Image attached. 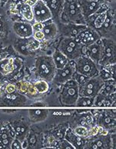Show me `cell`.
<instances>
[{
  "label": "cell",
  "instance_id": "obj_1",
  "mask_svg": "<svg viewBox=\"0 0 116 149\" xmlns=\"http://www.w3.org/2000/svg\"><path fill=\"white\" fill-rule=\"evenodd\" d=\"M59 20L61 21V23L86 25V22L81 13L78 0H64Z\"/></svg>",
  "mask_w": 116,
  "mask_h": 149
},
{
  "label": "cell",
  "instance_id": "obj_2",
  "mask_svg": "<svg viewBox=\"0 0 116 149\" xmlns=\"http://www.w3.org/2000/svg\"><path fill=\"white\" fill-rule=\"evenodd\" d=\"M56 68L52 56H39L35 60V75L38 79L52 82Z\"/></svg>",
  "mask_w": 116,
  "mask_h": 149
},
{
  "label": "cell",
  "instance_id": "obj_3",
  "mask_svg": "<svg viewBox=\"0 0 116 149\" xmlns=\"http://www.w3.org/2000/svg\"><path fill=\"white\" fill-rule=\"evenodd\" d=\"M86 46L79 43L75 37H63L59 42L57 49L67 57L69 60H75L84 55Z\"/></svg>",
  "mask_w": 116,
  "mask_h": 149
},
{
  "label": "cell",
  "instance_id": "obj_4",
  "mask_svg": "<svg viewBox=\"0 0 116 149\" xmlns=\"http://www.w3.org/2000/svg\"><path fill=\"white\" fill-rule=\"evenodd\" d=\"M79 97V85L73 79L61 84L59 95L60 102L64 106H75Z\"/></svg>",
  "mask_w": 116,
  "mask_h": 149
},
{
  "label": "cell",
  "instance_id": "obj_5",
  "mask_svg": "<svg viewBox=\"0 0 116 149\" xmlns=\"http://www.w3.org/2000/svg\"><path fill=\"white\" fill-rule=\"evenodd\" d=\"M115 148V135L108 133L98 135L97 136L87 138L84 148L88 149H108Z\"/></svg>",
  "mask_w": 116,
  "mask_h": 149
},
{
  "label": "cell",
  "instance_id": "obj_6",
  "mask_svg": "<svg viewBox=\"0 0 116 149\" xmlns=\"http://www.w3.org/2000/svg\"><path fill=\"white\" fill-rule=\"evenodd\" d=\"M75 68L77 72L84 74L89 78L98 75L99 71V65L85 55L81 56L75 59Z\"/></svg>",
  "mask_w": 116,
  "mask_h": 149
},
{
  "label": "cell",
  "instance_id": "obj_7",
  "mask_svg": "<svg viewBox=\"0 0 116 149\" xmlns=\"http://www.w3.org/2000/svg\"><path fill=\"white\" fill-rule=\"evenodd\" d=\"M102 44V56L99 65L100 66L115 64L116 47L115 40L112 38H101Z\"/></svg>",
  "mask_w": 116,
  "mask_h": 149
},
{
  "label": "cell",
  "instance_id": "obj_8",
  "mask_svg": "<svg viewBox=\"0 0 116 149\" xmlns=\"http://www.w3.org/2000/svg\"><path fill=\"white\" fill-rule=\"evenodd\" d=\"M104 81L99 75L89 79L87 82L79 86V96L95 97L99 93Z\"/></svg>",
  "mask_w": 116,
  "mask_h": 149
},
{
  "label": "cell",
  "instance_id": "obj_9",
  "mask_svg": "<svg viewBox=\"0 0 116 149\" xmlns=\"http://www.w3.org/2000/svg\"><path fill=\"white\" fill-rule=\"evenodd\" d=\"M101 38H112V33H115V10L109 8L107 11L106 18L100 28L97 30Z\"/></svg>",
  "mask_w": 116,
  "mask_h": 149
},
{
  "label": "cell",
  "instance_id": "obj_10",
  "mask_svg": "<svg viewBox=\"0 0 116 149\" xmlns=\"http://www.w3.org/2000/svg\"><path fill=\"white\" fill-rule=\"evenodd\" d=\"M75 72V60H69L67 65L63 67L62 69H56L52 83L61 85L72 79V75Z\"/></svg>",
  "mask_w": 116,
  "mask_h": 149
},
{
  "label": "cell",
  "instance_id": "obj_11",
  "mask_svg": "<svg viewBox=\"0 0 116 149\" xmlns=\"http://www.w3.org/2000/svg\"><path fill=\"white\" fill-rule=\"evenodd\" d=\"M34 22H44L52 19L51 12L44 0H37L32 6Z\"/></svg>",
  "mask_w": 116,
  "mask_h": 149
},
{
  "label": "cell",
  "instance_id": "obj_12",
  "mask_svg": "<svg viewBox=\"0 0 116 149\" xmlns=\"http://www.w3.org/2000/svg\"><path fill=\"white\" fill-rule=\"evenodd\" d=\"M75 38L83 45L89 46L101 39V37L97 30L86 26Z\"/></svg>",
  "mask_w": 116,
  "mask_h": 149
},
{
  "label": "cell",
  "instance_id": "obj_13",
  "mask_svg": "<svg viewBox=\"0 0 116 149\" xmlns=\"http://www.w3.org/2000/svg\"><path fill=\"white\" fill-rule=\"evenodd\" d=\"M96 125L101 126L107 130L109 133H115V113H112L111 111H104L97 116Z\"/></svg>",
  "mask_w": 116,
  "mask_h": 149
},
{
  "label": "cell",
  "instance_id": "obj_14",
  "mask_svg": "<svg viewBox=\"0 0 116 149\" xmlns=\"http://www.w3.org/2000/svg\"><path fill=\"white\" fill-rule=\"evenodd\" d=\"M104 2V0L97 1V2L91 1V0H78L80 8L84 18L85 22H86V19L90 16L97 13Z\"/></svg>",
  "mask_w": 116,
  "mask_h": 149
},
{
  "label": "cell",
  "instance_id": "obj_15",
  "mask_svg": "<svg viewBox=\"0 0 116 149\" xmlns=\"http://www.w3.org/2000/svg\"><path fill=\"white\" fill-rule=\"evenodd\" d=\"M102 40L101 39H99L91 45L86 46L84 55L87 56V57H89L90 59H92L93 62L99 65V63L101 59V56H102Z\"/></svg>",
  "mask_w": 116,
  "mask_h": 149
},
{
  "label": "cell",
  "instance_id": "obj_16",
  "mask_svg": "<svg viewBox=\"0 0 116 149\" xmlns=\"http://www.w3.org/2000/svg\"><path fill=\"white\" fill-rule=\"evenodd\" d=\"M14 33L22 39H26L33 36V26L28 22H15L13 24Z\"/></svg>",
  "mask_w": 116,
  "mask_h": 149
},
{
  "label": "cell",
  "instance_id": "obj_17",
  "mask_svg": "<svg viewBox=\"0 0 116 149\" xmlns=\"http://www.w3.org/2000/svg\"><path fill=\"white\" fill-rule=\"evenodd\" d=\"M87 25L85 24H60L59 31L61 32L63 37H76V36L85 28Z\"/></svg>",
  "mask_w": 116,
  "mask_h": 149
},
{
  "label": "cell",
  "instance_id": "obj_18",
  "mask_svg": "<svg viewBox=\"0 0 116 149\" xmlns=\"http://www.w3.org/2000/svg\"><path fill=\"white\" fill-rule=\"evenodd\" d=\"M43 24H44L41 31L44 34V41H49L57 37L59 33V28L58 24L55 23L53 20H48L46 22H43Z\"/></svg>",
  "mask_w": 116,
  "mask_h": 149
},
{
  "label": "cell",
  "instance_id": "obj_19",
  "mask_svg": "<svg viewBox=\"0 0 116 149\" xmlns=\"http://www.w3.org/2000/svg\"><path fill=\"white\" fill-rule=\"evenodd\" d=\"M64 139L68 141L75 147V149L84 148L85 144L87 139V138L81 137L74 133L71 129H69L65 132Z\"/></svg>",
  "mask_w": 116,
  "mask_h": 149
},
{
  "label": "cell",
  "instance_id": "obj_20",
  "mask_svg": "<svg viewBox=\"0 0 116 149\" xmlns=\"http://www.w3.org/2000/svg\"><path fill=\"white\" fill-rule=\"evenodd\" d=\"M52 16V20L59 19L62 11L64 0H44Z\"/></svg>",
  "mask_w": 116,
  "mask_h": 149
},
{
  "label": "cell",
  "instance_id": "obj_21",
  "mask_svg": "<svg viewBox=\"0 0 116 149\" xmlns=\"http://www.w3.org/2000/svg\"><path fill=\"white\" fill-rule=\"evenodd\" d=\"M15 134L8 128L0 127V148H10Z\"/></svg>",
  "mask_w": 116,
  "mask_h": 149
},
{
  "label": "cell",
  "instance_id": "obj_22",
  "mask_svg": "<svg viewBox=\"0 0 116 149\" xmlns=\"http://www.w3.org/2000/svg\"><path fill=\"white\" fill-rule=\"evenodd\" d=\"M16 9H17L18 14L24 18L26 22H34V15H33V11H32V6L24 2L17 5Z\"/></svg>",
  "mask_w": 116,
  "mask_h": 149
},
{
  "label": "cell",
  "instance_id": "obj_23",
  "mask_svg": "<svg viewBox=\"0 0 116 149\" xmlns=\"http://www.w3.org/2000/svg\"><path fill=\"white\" fill-rule=\"evenodd\" d=\"M16 90L18 91L20 94H26L28 96L34 97L37 94L35 88H34V84L30 83L29 81H19L17 84H16Z\"/></svg>",
  "mask_w": 116,
  "mask_h": 149
},
{
  "label": "cell",
  "instance_id": "obj_24",
  "mask_svg": "<svg viewBox=\"0 0 116 149\" xmlns=\"http://www.w3.org/2000/svg\"><path fill=\"white\" fill-rule=\"evenodd\" d=\"M52 60H53L56 69H62L63 67H65L67 65V63L69 61L67 57L65 56L61 51H59L57 48L55 49V51L52 53Z\"/></svg>",
  "mask_w": 116,
  "mask_h": 149
},
{
  "label": "cell",
  "instance_id": "obj_25",
  "mask_svg": "<svg viewBox=\"0 0 116 149\" xmlns=\"http://www.w3.org/2000/svg\"><path fill=\"white\" fill-rule=\"evenodd\" d=\"M115 80L110 79V80L104 81L99 93L103 95H106V96H110V95L115 94Z\"/></svg>",
  "mask_w": 116,
  "mask_h": 149
},
{
  "label": "cell",
  "instance_id": "obj_26",
  "mask_svg": "<svg viewBox=\"0 0 116 149\" xmlns=\"http://www.w3.org/2000/svg\"><path fill=\"white\" fill-rule=\"evenodd\" d=\"M26 139L28 141V148H40L39 146L42 145V138L39 135H37V133H28Z\"/></svg>",
  "mask_w": 116,
  "mask_h": 149
},
{
  "label": "cell",
  "instance_id": "obj_27",
  "mask_svg": "<svg viewBox=\"0 0 116 149\" xmlns=\"http://www.w3.org/2000/svg\"><path fill=\"white\" fill-rule=\"evenodd\" d=\"M34 86L36 91L39 94L46 93L49 88V83L46 81L41 80V79H38L34 84Z\"/></svg>",
  "mask_w": 116,
  "mask_h": 149
},
{
  "label": "cell",
  "instance_id": "obj_28",
  "mask_svg": "<svg viewBox=\"0 0 116 149\" xmlns=\"http://www.w3.org/2000/svg\"><path fill=\"white\" fill-rule=\"evenodd\" d=\"M30 116L32 118V120L36 122L41 121V120L46 119L48 115L47 110H30Z\"/></svg>",
  "mask_w": 116,
  "mask_h": 149
},
{
  "label": "cell",
  "instance_id": "obj_29",
  "mask_svg": "<svg viewBox=\"0 0 116 149\" xmlns=\"http://www.w3.org/2000/svg\"><path fill=\"white\" fill-rule=\"evenodd\" d=\"M94 103V97H81L77 98L75 106L77 107H90L93 106Z\"/></svg>",
  "mask_w": 116,
  "mask_h": 149
},
{
  "label": "cell",
  "instance_id": "obj_30",
  "mask_svg": "<svg viewBox=\"0 0 116 149\" xmlns=\"http://www.w3.org/2000/svg\"><path fill=\"white\" fill-rule=\"evenodd\" d=\"M26 42H27V47L28 49H29L30 52L36 51L37 49H39L40 47V42L34 39L33 37H30L29 38H26Z\"/></svg>",
  "mask_w": 116,
  "mask_h": 149
},
{
  "label": "cell",
  "instance_id": "obj_31",
  "mask_svg": "<svg viewBox=\"0 0 116 149\" xmlns=\"http://www.w3.org/2000/svg\"><path fill=\"white\" fill-rule=\"evenodd\" d=\"M73 132L76 134L77 135H79L81 137L87 138L88 137L89 133V127L84 126H77L74 129H71Z\"/></svg>",
  "mask_w": 116,
  "mask_h": 149
},
{
  "label": "cell",
  "instance_id": "obj_32",
  "mask_svg": "<svg viewBox=\"0 0 116 149\" xmlns=\"http://www.w3.org/2000/svg\"><path fill=\"white\" fill-rule=\"evenodd\" d=\"M89 79H90V78H89V77L86 76L84 74H82L81 73L77 72L76 71H75L74 74L72 75V79L74 81H75L77 83L79 86H81L82 84H84V83H86L88 81Z\"/></svg>",
  "mask_w": 116,
  "mask_h": 149
},
{
  "label": "cell",
  "instance_id": "obj_33",
  "mask_svg": "<svg viewBox=\"0 0 116 149\" xmlns=\"http://www.w3.org/2000/svg\"><path fill=\"white\" fill-rule=\"evenodd\" d=\"M98 75L100 77V79L103 81L110 80V79H115L112 76V74H110V72L105 67L100 66V65H99V71Z\"/></svg>",
  "mask_w": 116,
  "mask_h": 149
},
{
  "label": "cell",
  "instance_id": "obj_34",
  "mask_svg": "<svg viewBox=\"0 0 116 149\" xmlns=\"http://www.w3.org/2000/svg\"><path fill=\"white\" fill-rule=\"evenodd\" d=\"M16 49L18 50L20 53L24 56L30 55V53H31V52L30 51L29 49H28V47H27V42L26 41L21 42V43L18 42V43L17 44V46H16Z\"/></svg>",
  "mask_w": 116,
  "mask_h": 149
},
{
  "label": "cell",
  "instance_id": "obj_35",
  "mask_svg": "<svg viewBox=\"0 0 116 149\" xmlns=\"http://www.w3.org/2000/svg\"><path fill=\"white\" fill-rule=\"evenodd\" d=\"M59 148H64V149H75V147L71 145L68 141L65 139H62L61 140H59Z\"/></svg>",
  "mask_w": 116,
  "mask_h": 149
},
{
  "label": "cell",
  "instance_id": "obj_36",
  "mask_svg": "<svg viewBox=\"0 0 116 149\" xmlns=\"http://www.w3.org/2000/svg\"><path fill=\"white\" fill-rule=\"evenodd\" d=\"M32 37H34V39L37 40L40 42V43L44 41V39H45L44 38V34L42 31H33V36Z\"/></svg>",
  "mask_w": 116,
  "mask_h": 149
},
{
  "label": "cell",
  "instance_id": "obj_37",
  "mask_svg": "<svg viewBox=\"0 0 116 149\" xmlns=\"http://www.w3.org/2000/svg\"><path fill=\"white\" fill-rule=\"evenodd\" d=\"M11 148L13 149H21L22 148L21 145V141H20L18 139H14L12 140V144H11V146H10Z\"/></svg>",
  "mask_w": 116,
  "mask_h": 149
},
{
  "label": "cell",
  "instance_id": "obj_38",
  "mask_svg": "<svg viewBox=\"0 0 116 149\" xmlns=\"http://www.w3.org/2000/svg\"><path fill=\"white\" fill-rule=\"evenodd\" d=\"M16 86L13 84H6V89H5V92L6 94H14L16 91Z\"/></svg>",
  "mask_w": 116,
  "mask_h": 149
},
{
  "label": "cell",
  "instance_id": "obj_39",
  "mask_svg": "<svg viewBox=\"0 0 116 149\" xmlns=\"http://www.w3.org/2000/svg\"><path fill=\"white\" fill-rule=\"evenodd\" d=\"M2 77H3V75H2V74H1V73H0V81L2 80Z\"/></svg>",
  "mask_w": 116,
  "mask_h": 149
},
{
  "label": "cell",
  "instance_id": "obj_40",
  "mask_svg": "<svg viewBox=\"0 0 116 149\" xmlns=\"http://www.w3.org/2000/svg\"><path fill=\"white\" fill-rule=\"evenodd\" d=\"M91 1H96V2H97V1H102V0H91Z\"/></svg>",
  "mask_w": 116,
  "mask_h": 149
},
{
  "label": "cell",
  "instance_id": "obj_41",
  "mask_svg": "<svg viewBox=\"0 0 116 149\" xmlns=\"http://www.w3.org/2000/svg\"><path fill=\"white\" fill-rule=\"evenodd\" d=\"M1 2H2V0H0V3H1Z\"/></svg>",
  "mask_w": 116,
  "mask_h": 149
}]
</instances>
